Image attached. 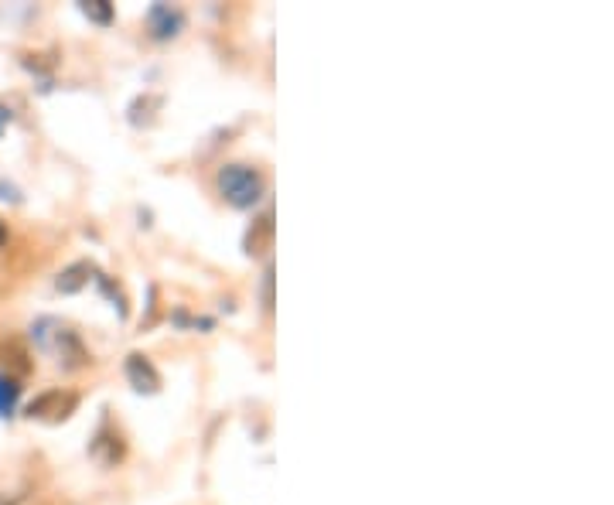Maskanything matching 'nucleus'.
Segmentation results:
<instances>
[{"instance_id":"1","label":"nucleus","mask_w":614,"mask_h":505,"mask_svg":"<svg viewBox=\"0 0 614 505\" xmlns=\"http://www.w3.org/2000/svg\"><path fill=\"white\" fill-rule=\"evenodd\" d=\"M219 192L236 209H253L263 198V175L250 164H226L219 171Z\"/></svg>"},{"instance_id":"2","label":"nucleus","mask_w":614,"mask_h":505,"mask_svg":"<svg viewBox=\"0 0 614 505\" xmlns=\"http://www.w3.org/2000/svg\"><path fill=\"white\" fill-rule=\"evenodd\" d=\"M76 407L79 393H72V389H48V393H41L28 403V417L41 420V424H62V420H69L76 413Z\"/></svg>"},{"instance_id":"3","label":"nucleus","mask_w":614,"mask_h":505,"mask_svg":"<svg viewBox=\"0 0 614 505\" xmlns=\"http://www.w3.org/2000/svg\"><path fill=\"white\" fill-rule=\"evenodd\" d=\"M147 28H151V35L157 41H168L185 28V14L171 4H154L151 11H147Z\"/></svg>"},{"instance_id":"4","label":"nucleus","mask_w":614,"mask_h":505,"mask_svg":"<svg viewBox=\"0 0 614 505\" xmlns=\"http://www.w3.org/2000/svg\"><path fill=\"white\" fill-rule=\"evenodd\" d=\"M127 379L137 393H157V389H161V372H157L154 362L140 352H134L127 359Z\"/></svg>"},{"instance_id":"5","label":"nucleus","mask_w":614,"mask_h":505,"mask_svg":"<svg viewBox=\"0 0 614 505\" xmlns=\"http://www.w3.org/2000/svg\"><path fill=\"white\" fill-rule=\"evenodd\" d=\"M4 369H7L4 376L11 379H24L31 372V352L21 338H7L4 342Z\"/></svg>"},{"instance_id":"6","label":"nucleus","mask_w":614,"mask_h":505,"mask_svg":"<svg viewBox=\"0 0 614 505\" xmlns=\"http://www.w3.org/2000/svg\"><path fill=\"white\" fill-rule=\"evenodd\" d=\"M93 273H96L93 263H86V260L72 263V267H65L62 273H58V291H62V294L82 291V287H86L89 280H93Z\"/></svg>"},{"instance_id":"7","label":"nucleus","mask_w":614,"mask_h":505,"mask_svg":"<svg viewBox=\"0 0 614 505\" xmlns=\"http://www.w3.org/2000/svg\"><path fill=\"white\" fill-rule=\"evenodd\" d=\"M270 239H273V212H263L260 219L253 222L250 236H246V253L256 256V253L270 250Z\"/></svg>"},{"instance_id":"8","label":"nucleus","mask_w":614,"mask_h":505,"mask_svg":"<svg viewBox=\"0 0 614 505\" xmlns=\"http://www.w3.org/2000/svg\"><path fill=\"white\" fill-rule=\"evenodd\" d=\"M21 396V383L11 376H0V417H11L14 407H18Z\"/></svg>"},{"instance_id":"9","label":"nucleus","mask_w":614,"mask_h":505,"mask_svg":"<svg viewBox=\"0 0 614 505\" xmlns=\"http://www.w3.org/2000/svg\"><path fill=\"white\" fill-rule=\"evenodd\" d=\"M82 14L86 18H93L99 24H110L113 21V7L110 4H103V0H93V4H82Z\"/></svg>"},{"instance_id":"10","label":"nucleus","mask_w":614,"mask_h":505,"mask_svg":"<svg viewBox=\"0 0 614 505\" xmlns=\"http://www.w3.org/2000/svg\"><path fill=\"white\" fill-rule=\"evenodd\" d=\"M7 120H11V110H4V106H0V130L7 127Z\"/></svg>"},{"instance_id":"11","label":"nucleus","mask_w":614,"mask_h":505,"mask_svg":"<svg viewBox=\"0 0 614 505\" xmlns=\"http://www.w3.org/2000/svg\"><path fill=\"white\" fill-rule=\"evenodd\" d=\"M7 243V233H4V226H0V246H4Z\"/></svg>"}]
</instances>
